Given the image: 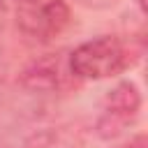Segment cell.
Returning <instances> with one entry per match:
<instances>
[{"label": "cell", "instance_id": "obj_1", "mask_svg": "<svg viewBox=\"0 0 148 148\" xmlns=\"http://www.w3.org/2000/svg\"><path fill=\"white\" fill-rule=\"evenodd\" d=\"M132 51L113 35L83 42L69 53V72L76 79H109L132 65Z\"/></svg>", "mask_w": 148, "mask_h": 148}, {"label": "cell", "instance_id": "obj_2", "mask_svg": "<svg viewBox=\"0 0 148 148\" xmlns=\"http://www.w3.org/2000/svg\"><path fill=\"white\" fill-rule=\"evenodd\" d=\"M139 109H141L139 88L130 81L118 83L104 99L102 116L97 120V134L102 139H116L134 123V118L139 116Z\"/></svg>", "mask_w": 148, "mask_h": 148}, {"label": "cell", "instance_id": "obj_3", "mask_svg": "<svg viewBox=\"0 0 148 148\" xmlns=\"http://www.w3.org/2000/svg\"><path fill=\"white\" fill-rule=\"evenodd\" d=\"M16 21L25 35L49 42V39L58 37L60 32H65V28L72 21V12L65 0H44L39 5L18 7Z\"/></svg>", "mask_w": 148, "mask_h": 148}, {"label": "cell", "instance_id": "obj_4", "mask_svg": "<svg viewBox=\"0 0 148 148\" xmlns=\"http://www.w3.org/2000/svg\"><path fill=\"white\" fill-rule=\"evenodd\" d=\"M65 76L62 74V62L60 58L56 56H49L44 60H37L32 62L23 76H21V83L30 90H58L65 86Z\"/></svg>", "mask_w": 148, "mask_h": 148}, {"label": "cell", "instance_id": "obj_5", "mask_svg": "<svg viewBox=\"0 0 148 148\" xmlns=\"http://www.w3.org/2000/svg\"><path fill=\"white\" fill-rule=\"evenodd\" d=\"M125 148H146V136H136L130 146H125Z\"/></svg>", "mask_w": 148, "mask_h": 148}, {"label": "cell", "instance_id": "obj_6", "mask_svg": "<svg viewBox=\"0 0 148 148\" xmlns=\"http://www.w3.org/2000/svg\"><path fill=\"white\" fill-rule=\"evenodd\" d=\"M16 2H18V7H30V5H39L44 0H16Z\"/></svg>", "mask_w": 148, "mask_h": 148}, {"label": "cell", "instance_id": "obj_7", "mask_svg": "<svg viewBox=\"0 0 148 148\" xmlns=\"http://www.w3.org/2000/svg\"><path fill=\"white\" fill-rule=\"evenodd\" d=\"M139 7H141V9H146V0H139Z\"/></svg>", "mask_w": 148, "mask_h": 148}]
</instances>
